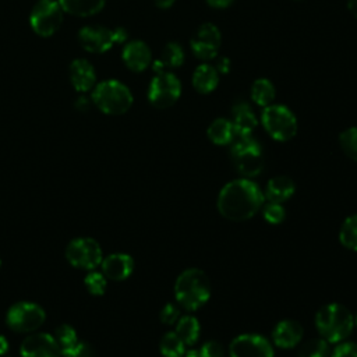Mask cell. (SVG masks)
<instances>
[{"mask_svg":"<svg viewBox=\"0 0 357 357\" xmlns=\"http://www.w3.org/2000/svg\"><path fill=\"white\" fill-rule=\"evenodd\" d=\"M219 213L231 222H244L264 205V194L251 178H236L223 185L218 195Z\"/></svg>","mask_w":357,"mask_h":357,"instance_id":"1","label":"cell"},{"mask_svg":"<svg viewBox=\"0 0 357 357\" xmlns=\"http://www.w3.org/2000/svg\"><path fill=\"white\" fill-rule=\"evenodd\" d=\"M174 297L187 311L201 308L211 297V282L206 273L198 268L183 271L174 282Z\"/></svg>","mask_w":357,"mask_h":357,"instance_id":"2","label":"cell"},{"mask_svg":"<svg viewBox=\"0 0 357 357\" xmlns=\"http://www.w3.org/2000/svg\"><path fill=\"white\" fill-rule=\"evenodd\" d=\"M315 328L328 343H340L349 337L354 326V317L342 304L322 305L315 314Z\"/></svg>","mask_w":357,"mask_h":357,"instance_id":"3","label":"cell"},{"mask_svg":"<svg viewBox=\"0 0 357 357\" xmlns=\"http://www.w3.org/2000/svg\"><path fill=\"white\" fill-rule=\"evenodd\" d=\"M91 99L100 112L110 116L124 114L134 102L130 88L117 79H105L96 84L92 89Z\"/></svg>","mask_w":357,"mask_h":357,"instance_id":"4","label":"cell"},{"mask_svg":"<svg viewBox=\"0 0 357 357\" xmlns=\"http://www.w3.org/2000/svg\"><path fill=\"white\" fill-rule=\"evenodd\" d=\"M230 156L236 170L244 178H252L262 172V148L251 135L237 137L231 145Z\"/></svg>","mask_w":357,"mask_h":357,"instance_id":"5","label":"cell"},{"mask_svg":"<svg viewBox=\"0 0 357 357\" xmlns=\"http://www.w3.org/2000/svg\"><path fill=\"white\" fill-rule=\"evenodd\" d=\"M261 121L269 137L276 141L284 142L297 134V119L284 105L272 103L264 107Z\"/></svg>","mask_w":357,"mask_h":357,"instance_id":"6","label":"cell"},{"mask_svg":"<svg viewBox=\"0 0 357 357\" xmlns=\"http://www.w3.org/2000/svg\"><path fill=\"white\" fill-rule=\"evenodd\" d=\"M127 31L124 28L110 29L103 25H85L78 32V42L85 52L105 53L114 43H124Z\"/></svg>","mask_w":357,"mask_h":357,"instance_id":"7","label":"cell"},{"mask_svg":"<svg viewBox=\"0 0 357 357\" xmlns=\"http://www.w3.org/2000/svg\"><path fill=\"white\" fill-rule=\"evenodd\" d=\"M63 13L57 0H38L31 10L29 25L38 36L49 38L61 26Z\"/></svg>","mask_w":357,"mask_h":357,"instance_id":"8","label":"cell"},{"mask_svg":"<svg viewBox=\"0 0 357 357\" xmlns=\"http://www.w3.org/2000/svg\"><path fill=\"white\" fill-rule=\"evenodd\" d=\"M66 258L74 268L93 271L102 264L103 252L100 244L95 238L77 237L66 247Z\"/></svg>","mask_w":357,"mask_h":357,"instance_id":"9","label":"cell"},{"mask_svg":"<svg viewBox=\"0 0 357 357\" xmlns=\"http://www.w3.org/2000/svg\"><path fill=\"white\" fill-rule=\"evenodd\" d=\"M46 319L45 310L32 301H18L13 304L6 315L7 325L21 333H29L39 329Z\"/></svg>","mask_w":357,"mask_h":357,"instance_id":"10","label":"cell"},{"mask_svg":"<svg viewBox=\"0 0 357 357\" xmlns=\"http://www.w3.org/2000/svg\"><path fill=\"white\" fill-rule=\"evenodd\" d=\"M181 95V82L170 71L156 74L148 88V100L156 109L173 106Z\"/></svg>","mask_w":357,"mask_h":357,"instance_id":"11","label":"cell"},{"mask_svg":"<svg viewBox=\"0 0 357 357\" xmlns=\"http://www.w3.org/2000/svg\"><path fill=\"white\" fill-rule=\"evenodd\" d=\"M220 45H222V33L219 28L211 22H205L199 25L190 42L194 56L202 61L215 59L219 53Z\"/></svg>","mask_w":357,"mask_h":357,"instance_id":"12","label":"cell"},{"mask_svg":"<svg viewBox=\"0 0 357 357\" xmlns=\"http://www.w3.org/2000/svg\"><path fill=\"white\" fill-rule=\"evenodd\" d=\"M229 354L230 357H273V347L261 335L243 333L230 342Z\"/></svg>","mask_w":357,"mask_h":357,"instance_id":"13","label":"cell"},{"mask_svg":"<svg viewBox=\"0 0 357 357\" xmlns=\"http://www.w3.org/2000/svg\"><path fill=\"white\" fill-rule=\"evenodd\" d=\"M20 353L21 357H61L54 336L45 332L26 336L21 343Z\"/></svg>","mask_w":357,"mask_h":357,"instance_id":"14","label":"cell"},{"mask_svg":"<svg viewBox=\"0 0 357 357\" xmlns=\"http://www.w3.org/2000/svg\"><path fill=\"white\" fill-rule=\"evenodd\" d=\"M121 59L126 67L134 73L146 70L152 63V52L149 46L142 40H130L124 45Z\"/></svg>","mask_w":357,"mask_h":357,"instance_id":"15","label":"cell"},{"mask_svg":"<svg viewBox=\"0 0 357 357\" xmlns=\"http://www.w3.org/2000/svg\"><path fill=\"white\" fill-rule=\"evenodd\" d=\"M70 82L77 92L86 93L96 85V73L93 66L85 59H75L68 67Z\"/></svg>","mask_w":357,"mask_h":357,"instance_id":"16","label":"cell"},{"mask_svg":"<svg viewBox=\"0 0 357 357\" xmlns=\"http://www.w3.org/2000/svg\"><path fill=\"white\" fill-rule=\"evenodd\" d=\"M102 273L106 279L121 282L126 280L134 271V259L124 252H114L102 259Z\"/></svg>","mask_w":357,"mask_h":357,"instance_id":"17","label":"cell"},{"mask_svg":"<svg viewBox=\"0 0 357 357\" xmlns=\"http://www.w3.org/2000/svg\"><path fill=\"white\" fill-rule=\"evenodd\" d=\"M304 336L303 326L293 319L279 321L272 331V340L275 346L280 349H293L296 347Z\"/></svg>","mask_w":357,"mask_h":357,"instance_id":"18","label":"cell"},{"mask_svg":"<svg viewBox=\"0 0 357 357\" xmlns=\"http://www.w3.org/2000/svg\"><path fill=\"white\" fill-rule=\"evenodd\" d=\"M233 119L230 120L236 132V137H248L255 130L258 120L251 106L245 102H238L231 110Z\"/></svg>","mask_w":357,"mask_h":357,"instance_id":"19","label":"cell"},{"mask_svg":"<svg viewBox=\"0 0 357 357\" xmlns=\"http://www.w3.org/2000/svg\"><path fill=\"white\" fill-rule=\"evenodd\" d=\"M184 63V50L177 42H169L162 49L160 57L152 63V70L159 74L170 68H178Z\"/></svg>","mask_w":357,"mask_h":357,"instance_id":"20","label":"cell"},{"mask_svg":"<svg viewBox=\"0 0 357 357\" xmlns=\"http://www.w3.org/2000/svg\"><path fill=\"white\" fill-rule=\"evenodd\" d=\"M294 190V181L289 176H275L268 181L264 195L271 202L282 204L291 198Z\"/></svg>","mask_w":357,"mask_h":357,"instance_id":"21","label":"cell"},{"mask_svg":"<svg viewBox=\"0 0 357 357\" xmlns=\"http://www.w3.org/2000/svg\"><path fill=\"white\" fill-rule=\"evenodd\" d=\"M219 84V71L216 67L204 63L199 64L192 73V86L199 93H211Z\"/></svg>","mask_w":357,"mask_h":357,"instance_id":"22","label":"cell"},{"mask_svg":"<svg viewBox=\"0 0 357 357\" xmlns=\"http://www.w3.org/2000/svg\"><path fill=\"white\" fill-rule=\"evenodd\" d=\"M63 11L75 17H91L102 11L106 0H57Z\"/></svg>","mask_w":357,"mask_h":357,"instance_id":"23","label":"cell"},{"mask_svg":"<svg viewBox=\"0 0 357 357\" xmlns=\"http://www.w3.org/2000/svg\"><path fill=\"white\" fill-rule=\"evenodd\" d=\"M206 135L211 139V142H213L215 145H229L233 142L236 132L230 120L225 117H219L209 124L206 130Z\"/></svg>","mask_w":357,"mask_h":357,"instance_id":"24","label":"cell"},{"mask_svg":"<svg viewBox=\"0 0 357 357\" xmlns=\"http://www.w3.org/2000/svg\"><path fill=\"white\" fill-rule=\"evenodd\" d=\"M177 336L184 342L185 346H192L198 342L199 335H201V325L198 319L192 315H184L178 318L176 324V331Z\"/></svg>","mask_w":357,"mask_h":357,"instance_id":"25","label":"cell"},{"mask_svg":"<svg viewBox=\"0 0 357 357\" xmlns=\"http://www.w3.org/2000/svg\"><path fill=\"white\" fill-rule=\"evenodd\" d=\"M276 96L275 85L268 78H258L251 85V99L255 105L266 107L273 103Z\"/></svg>","mask_w":357,"mask_h":357,"instance_id":"26","label":"cell"},{"mask_svg":"<svg viewBox=\"0 0 357 357\" xmlns=\"http://www.w3.org/2000/svg\"><path fill=\"white\" fill-rule=\"evenodd\" d=\"M159 351L163 357H184L185 344L176 332H167L159 342Z\"/></svg>","mask_w":357,"mask_h":357,"instance_id":"27","label":"cell"},{"mask_svg":"<svg viewBox=\"0 0 357 357\" xmlns=\"http://www.w3.org/2000/svg\"><path fill=\"white\" fill-rule=\"evenodd\" d=\"M54 339L59 344L61 357H66L75 347V344L79 342L75 329L71 325H67V324H63L56 329Z\"/></svg>","mask_w":357,"mask_h":357,"instance_id":"28","label":"cell"},{"mask_svg":"<svg viewBox=\"0 0 357 357\" xmlns=\"http://www.w3.org/2000/svg\"><path fill=\"white\" fill-rule=\"evenodd\" d=\"M339 241L343 247L357 251V213L344 219L339 230Z\"/></svg>","mask_w":357,"mask_h":357,"instance_id":"29","label":"cell"},{"mask_svg":"<svg viewBox=\"0 0 357 357\" xmlns=\"http://www.w3.org/2000/svg\"><path fill=\"white\" fill-rule=\"evenodd\" d=\"M297 357H329L328 342L322 337L310 339L301 344L297 351Z\"/></svg>","mask_w":357,"mask_h":357,"instance_id":"30","label":"cell"},{"mask_svg":"<svg viewBox=\"0 0 357 357\" xmlns=\"http://www.w3.org/2000/svg\"><path fill=\"white\" fill-rule=\"evenodd\" d=\"M339 145L343 153L357 162V127L346 128L339 135Z\"/></svg>","mask_w":357,"mask_h":357,"instance_id":"31","label":"cell"},{"mask_svg":"<svg viewBox=\"0 0 357 357\" xmlns=\"http://www.w3.org/2000/svg\"><path fill=\"white\" fill-rule=\"evenodd\" d=\"M84 284L86 290L93 296H102L106 291L107 279L102 272L98 271H88L86 276L84 278Z\"/></svg>","mask_w":357,"mask_h":357,"instance_id":"32","label":"cell"},{"mask_svg":"<svg viewBox=\"0 0 357 357\" xmlns=\"http://www.w3.org/2000/svg\"><path fill=\"white\" fill-rule=\"evenodd\" d=\"M261 209H262V218L271 225H279L286 218V211L282 206V204L268 201L265 205H262Z\"/></svg>","mask_w":357,"mask_h":357,"instance_id":"33","label":"cell"},{"mask_svg":"<svg viewBox=\"0 0 357 357\" xmlns=\"http://www.w3.org/2000/svg\"><path fill=\"white\" fill-rule=\"evenodd\" d=\"M197 357H225V349L220 343L215 340H209L197 350Z\"/></svg>","mask_w":357,"mask_h":357,"instance_id":"34","label":"cell"},{"mask_svg":"<svg viewBox=\"0 0 357 357\" xmlns=\"http://www.w3.org/2000/svg\"><path fill=\"white\" fill-rule=\"evenodd\" d=\"M160 321L165 324V325H173L178 321L180 318V310L176 304L173 303H167L162 310H160Z\"/></svg>","mask_w":357,"mask_h":357,"instance_id":"35","label":"cell"},{"mask_svg":"<svg viewBox=\"0 0 357 357\" xmlns=\"http://www.w3.org/2000/svg\"><path fill=\"white\" fill-rule=\"evenodd\" d=\"M331 357H357V343L340 342L331 353Z\"/></svg>","mask_w":357,"mask_h":357,"instance_id":"36","label":"cell"},{"mask_svg":"<svg viewBox=\"0 0 357 357\" xmlns=\"http://www.w3.org/2000/svg\"><path fill=\"white\" fill-rule=\"evenodd\" d=\"M66 357H95V350L89 343L78 342Z\"/></svg>","mask_w":357,"mask_h":357,"instance_id":"37","label":"cell"},{"mask_svg":"<svg viewBox=\"0 0 357 357\" xmlns=\"http://www.w3.org/2000/svg\"><path fill=\"white\" fill-rule=\"evenodd\" d=\"M92 103H93L92 99L88 98V96H85V95L82 93L81 96H78V98L75 99L74 107H75L77 110H79V112H86V110L91 109V105H92Z\"/></svg>","mask_w":357,"mask_h":357,"instance_id":"38","label":"cell"},{"mask_svg":"<svg viewBox=\"0 0 357 357\" xmlns=\"http://www.w3.org/2000/svg\"><path fill=\"white\" fill-rule=\"evenodd\" d=\"M234 0H206V3L213 8H226L233 4Z\"/></svg>","mask_w":357,"mask_h":357,"instance_id":"39","label":"cell"},{"mask_svg":"<svg viewBox=\"0 0 357 357\" xmlns=\"http://www.w3.org/2000/svg\"><path fill=\"white\" fill-rule=\"evenodd\" d=\"M216 70H218L219 73H222V74L229 73V70H230V60H229L227 57H222V59H219L218 66H216Z\"/></svg>","mask_w":357,"mask_h":357,"instance_id":"40","label":"cell"},{"mask_svg":"<svg viewBox=\"0 0 357 357\" xmlns=\"http://www.w3.org/2000/svg\"><path fill=\"white\" fill-rule=\"evenodd\" d=\"M156 7L158 8H162V10H166V8H170L176 0H153Z\"/></svg>","mask_w":357,"mask_h":357,"instance_id":"41","label":"cell"},{"mask_svg":"<svg viewBox=\"0 0 357 357\" xmlns=\"http://www.w3.org/2000/svg\"><path fill=\"white\" fill-rule=\"evenodd\" d=\"M7 351H8V342L6 336L0 335V356H6Z\"/></svg>","mask_w":357,"mask_h":357,"instance_id":"42","label":"cell"},{"mask_svg":"<svg viewBox=\"0 0 357 357\" xmlns=\"http://www.w3.org/2000/svg\"><path fill=\"white\" fill-rule=\"evenodd\" d=\"M347 8L357 18V0H347Z\"/></svg>","mask_w":357,"mask_h":357,"instance_id":"43","label":"cell"},{"mask_svg":"<svg viewBox=\"0 0 357 357\" xmlns=\"http://www.w3.org/2000/svg\"><path fill=\"white\" fill-rule=\"evenodd\" d=\"M354 324H356V325H357V315H356V317H354Z\"/></svg>","mask_w":357,"mask_h":357,"instance_id":"44","label":"cell"},{"mask_svg":"<svg viewBox=\"0 0 357 357\" xmlns=\"http://www.w3.org/2000/svg\"><path fill=\"white\" fill-rule=\"evenodd\" d=\"M0 357H10V356H8V354H6V356H0Z\"/></svg>","mask_w":357,"mask_h":357,"instance_id":"45","label":"cell"},{"mask_svg":"<svg viewBox=\"0 0 357 357\" xmlns=\"http://www.w3.org/2000/svg\"><path fill=\"white\" fill-rule=\"evenodd\" d=\"M0 265H1V261H0Z\"/></svg>","mask_w":357,"mask_h":357,"instance_id":"46","label":"cell"}]
</instances>
